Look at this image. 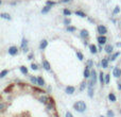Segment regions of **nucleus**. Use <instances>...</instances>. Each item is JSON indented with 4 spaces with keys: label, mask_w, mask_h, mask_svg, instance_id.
I'll return each mask as SVG.
<instances>
[{
    "label": "nucleus",
    "mask_w": 121,
    "mask_h": 117,
    "mask_svg": "<svg viewBox=\"0 0 121 117\" xmlns=\"http://www.w3.org/2000/svg\"><path fill=\"white\" fill-rule=\"evenodd\" d=\"M73 109L78 112V113H84V112L87 110V104H86L85 101H77V102L73 103Z\"/></svg>",
    "instance_id": "f257e3e1"
},
{
    "label": "nucleus",
    "mask_w": 121,
    "mask_h": 117,
    "mask_svg": "<svg viewBox=\"0 0 121 117\" xmlns=\"http://www.w3.org/2000/svg\"><path fill=\"white\" fill-rule=\"evenodd\" d=\"M94 85L95 84L92 83L91 81H89L88 82V97H89V98H94Z\"/></svg>",
    "instance_id": "f03ea898"
},
{
    "label": "nucleus",
    "mask_w": 121,
    "mask_h": 117,
    "mask_svg": "<svg viewBox=\"0 0 121 117\" xmlns=\"http://www.w3.org/2000/svg\"><path fill=\"white\" fill-rule=\"evenodd\" d=\"M50 100L51 99L49 98L48 96H46V95H43V96H40L39 98H38V101H39L40 103H43V104H45V105L48 104V103L50 102Z\"/></svg>",
    "instance_id": "7ed1b4c3"
},
{
    "label": "nucleus",
    "mask_w": 121,
    "mask_h": 117,
    "mask_svg": "<svg viewBox=\"0 0 121 117\" xmlns=\"http://www.w3.org/2000/svg\"><path fill=\"white\" fill-rule=\"evenodd\" d=\"M18 53V48L16 46H11L9 48V54L10 55H16Z\"/></svg>",
    "instance_id": "20e7f679"
},
{
    "label": "nucleus",
    "mask_w": 121,
    "mask_h": 117,
    "mask_svg": "<svg viewBox=\"0 0 121 117\" xmlns=\"http://www.w3.org/2000/svg\"><path fill=\"white\" fill-rule=\"evenodd\" d=\"M113 76L115 78H120L121 77V69L119 67H115L113 69Z\"/></svg>",
    "instance_id": "39448f33"
},
{
    "label": "nucleus",
    "mask_w": 121,
    "mask_h": 117,
    "mask_svg": "<svg viewBox=\"0 0 121 117\" xmlns=\"http://www.w3.org/2000/svg\"><path fill=\"white\" fill-rule=\"evenodd\" d=\"M106 32H107V29L104 27V26H102V25L98 26V33L100 34V35H104Z\"/></svg>",
    "instance_id": "423d86ee"
},
{
    "label": "nucleus",
    "mask_w": 121,
    "mask_h": 117,
    "mask_svg": "<svg viewBox=\"0 0 121 117\" xmlns=\"http://www.w3.org/2000/svg\"><path fill=\"white\" fill-rule=\"evenodd\" d=\"M97 78H98V76H97V72L95 69H92L91 70V76H90V81L92 82L94 84L97 83Z\"/></svg>",
    "instance_id": "0eeeda50"
},
{
    "label": "nucleus",
    "mask_w": 121,
    "mask_h": 117,
    "mask_svg": "<svg viewBox=\"0 0 121 117\" xmlns=\"http://www.w3.org/2000/svg\"><path fill=\"white\" fill-rule=\"evenodd\" d=\"M83 73H84V78H85V79H89L90 76H91V70H90V68H88V67L86 66Z\"/></svg>",
    "instance_id": "6e6552de"
},
{
    "label": "nucleus",
    "mask_w": 121,
    "mask_h": 117,
    "mask_svg": "<svg viewBox=\"0 0 121 117\" xmlns=\"http://www.w3.org/2000/svg\"><path fill=\"white\" fill-rule=\"evenodd\" d=\"M74 92H75L74 86H67V87L65 88V93H66V94H68V95L74 94Z\"/></svg>",
    "instance_id": "1a4fd4ad"
},
{
    "label": "nucleus",
    "mask_w": 121,
    "mask_h": 117,
    "mask_svg": "<svg viewBox=\"0 0 121 117\" xmlns=\"http://www.w3.org/2000/svg\"><path fill=\"white\" fill-rule=\"evenodd\" d=\"M43 67H44V69H46L47 71H50L51 70V65H50V63H49L47 60L43 61Z\"/></svg>",
    "instance_id": "9d476101"
},
{
    "label": "nucleus",
    "mask_w": 121,
    "mask_h": 117,
    "mask_svg": "<svg viewBox=\"0 0 121 117\" xmlns=\"http://www.w3.org/2000/svg\"><path fill=\"white\" fill-rule=\"evenodd\" d=\"M106 42H107V38L105 37L104 35H100L98 37V43L100 45H105V44H106Z\"/></svg>",
    "instance_id": "9b49d317"
},
{
    "label": "nucleus",
    "mask_w": 121,
    "mask_h": 117,
    "mask_svg": "<svg viewBox=\"0 0 121 117\" xmlns=\"http://www.w3.org/2000/svg\"><path fill=\"white\" fill-rule=\"evenodd\" d=\"M108 100L113 103H115L116 101H117V97H116V95L114 94V93H109L108 94Z\"/></svg>",
    "instance_id": "f8f14e48"
},
{
    "label": "nucleus",
    "mask_w": 121,
    "mask_h": 117,
    "mask_svg": "<svg viewBox=\"0 0 121 117\" xmlns=\"http://www.w3.org/2000/svg\"><path fill=\"white\" fill-rule=\"evenodd\" d=\"M104 50H105V52H106L107 54H111V53L113 52V50H114V47L112 46V45H106L105 48H104Z\"/></svg>",
    "instance_id": "ddd939ff"
},
{
    "label": "nucleus",
    "mask_w": 121,
    "mask_h": 117,
    "mask_svg": "<svg viewBox=\"0 0 121 117\" xmlns=\"http://www.w3.org/2000/svg\"><path fill=\"white\" fill-rule=\"evenodd\" d=\"M89 50H90V53H92V54H96L97 52H98V49H97V46L94 44L89 45Z\"/></svg>",
    "instance_id": "4468645a"
},
{
    "label": "nucleus",
    "mask_w": 121,
    "mask_h": 117,
    "mask_svg": "<svg viewBox=\"0 0 121 117\" xmlns=\"http://www.w3.org/2000/svg\"><path fill=\"white\" fill-rule=\"evenodd\" d=\"M46 108H47V110L48 111H53L54 110V102H53L52 100H50V102L48 103V104H46Z\"/></svg>",
    "instance_id": "2eb2a0df"
},
{
    "label": "nucleus",
    "mask_w": 121,
    "mask_h": 117,
    "mask_svg": "<svg viewBox=\"0 0 121 117\" xmlns=\"http://www.w3.org/2000/svg\"><path fill=\"white\" fill-rule=\"evenodd\" d=\"M99 81H100L101 84L105 83V75L103 73V71H101V72L99 73Z\"/></svg>",
    "instance_id": "dca6fc26"
},
{
    "label": "nucleus",
    "mask_w": 121,
    "mask_h": 117,
    "mask_svg": "<svg viewBox=\"0 0 121 117\" xmlns=\"http://www.w3.org/2000/svg\"><path fill=\"white\" fill-rule=\"evenodd\" d=\"M108 62H109L108 58H102V61H101V65H102L103 68H107V67H108Z\"/></svg>",
    "instance_id": "f3484780"
},
{
    "label": "nucleus",
    "mask_w": 121,
    "mask_h": 117,
    "mask_svg": "<svg viewBox=\"0 0 121 117\" xmlns=\"http://www.w3.org/2000/svg\"><path fill=\"white\" fill-rule=\"evenodd\" d=\"M48 46V42H47L46 40H43L42 42H40V45H39V49L40 50H44L46 47Z\"/></svg>",
    "instance_id": "a211bd4d"
},
{
    "label": "nucleus",
    "mask_w": 121,
    "mask_h": 117,
    "mask_svg": "<svg viewBox=\"0 0 121 117\" xmlns=\"http://www.w3.org/2000/svg\"><path fill=\"white\" fill-rule=\"evenodd\" d=\"M37 85L40 87L45 86V80L43 79V77H37Z\"/></svg>",
    "instance_id": "6ab92c4d"
},
{
    "label": "nucleus",
    "mask_w": 121,
    "mask_h": 117,
    "mask_svg": "<svg viewBox=\"0 0 121 117\" xmlns=\"http://www.w3.org/2000/svg\"><path fill=\"white\" fill-rule=\"evenodd\" d=\"M27 46H28V42H27V40H25V38H23L22 42H21V49H22L25 52L27 51Z\"/></svg>",
    "instance_id": "aec40b11"
},
{
    "label": "nucleus",
    "mask_w": 121,
    "mask_h": 117,
    "mask_svg": "<svg viewBox=\"0 0 121 117\" xmlns=\"http://www.w3.org/2000/svg\"><path fill=\"white\" fill-rule=\"evenodd\" d=\"M87 86H88V83H86L85 81H83V82L81 83V85H80V90H81V92H83V90H85Z\"/></svg>",
    "instance_id": "412c9836"
},
{
    "label": "nucleus",
    "mask_w": 121,
    "mask_h": 117,
    "mask_svg": "<svg viewBox=\"0 0 121 117\" xmlns=\"http://www.w3.org/2000/svg\"><path fill=\"white\" fill-rule=\"evenodd\" d=\"M30 81H31L32 84H34V85H37V78L34 77V76H31L30 77Z\"/></svg>",
    "instance_id": "4be33fe9"
},
{
    "label": "nucleus",
    "mask_w": 121,
    "mask_h": 117,
    "mask_svg": "<svg viewBox=\"0 0 121 117\" xmlns=\"http://www.w3.org/2000/svg\"><path fill=\"white\" fill-rule=\"evenodd\" d=\"M81 37H83V38L88 37V31L87 30H82L81 31Z\"/></svg>",
    "instance_id": "5701e85b"
},
{
    "label": "nucleus",
    "mask_w": 121,
    "mask_h": 117,
    "mask_svg": "<svg viewBox=\"0 0 121 117\" xmlns=\"http://www.w3.org/2000/svg\"><path fill=\"white\" fill-rule=\"evenodd\" d=\"M19 69H20V71H21L22 75H28V68L26 66H20Z\"/></svg>",
    "instance_id": "b1692460"
},
{
    "label": "nucleus",
    "mask_w": 121,
    "mask_h": 117,
    "mask_svg": "<svg viewBox=\"0 0 121 117\" xmlns=\"http://www.w3.org/2000/svg\"><path fill=\"white\" fill-rule=\"evenodd\" d=\"M106 117H115V112H114L113 110H107Z\"/></svg>",
    "instance_id": "393cba45"
},
{
    "label": "nucleus",
    "mask_w": 121,
    "mask_h": 117,
    "mask_svg": "<svg viewBox=\"0 0 121 117\" xmlns=\"http://www.w3.org/2000/svg\"><path fill=\"white\" fill-rule=\"evenodd\" d=\"M119 55H120V52H116V53H114V54L111 57V58H108V60L109 61H116V58L119 57Z\"/></svg>",
    "instance_id": "a878e982"
},
{
    "label": "nucleus",
    "mask_w": 121,
    "mask_h": 117,
    "mask_svg": "<svg viewBox=\"0 0 121 117\" xmlns=\"http://www.w3.org/2000/svg\"><path fill=\"white\" fill-rule=\"evenodd\" d=\"M8 73H9L8 69H4V70H2L1 72H0V78H1V79H2V78H4L6 75H8Z\"/></svg>",
    "instance_id": "bb28decb"
},
{
    "label": "nucleus",
    "mask_w": 121,
    "mask_h": 117,
    "mask_svg": "<svg viewBox=\"0 0 121 117\" xmlns=\"http://www.w3.org/2000/svg\"><path fill=\"white\" fill-rule=\"evenodd\" d=\"M86 66H87L88 68H92V67H94V62H92L91 60H88L87 62H86Z\"/></svg>",
    "instance_id": "cd10ccee"
},
{
    "label": "nucleus",
    "mask_w": 121,
    "mask_h": 117,
    "mask_svg": "<svg viewBox=\"0 0 121 117\" xmlns=\"http://www.w3.org/2000/svg\"><path fill=\"white\" fill-rule=\"evenodd\" d=\"M1 17H2L3 19H9V20L11 19V16H10L9 14H6V13H2V14H1Z\"/></svg>",
    "instance_id": "c85d7f7f"
},
{
    "label": "nucleus",
    "mask_w": 121,
    "mask_h": 117,
    "mask_svg": "<svg viewBox=\"0 0 121 117\" xmlns=\"http://www.w3.org/2000/svg\"><path fill=\"white\" fill-rule=\"evenodd\" d=\"M111 82V75H105V84H109Z\"/></svg>",
    "instance_id": "c756f323"
},
{
    "label": "nucleus",
    "mask_w": 121,
    "mask_h": 117,
    "mask_svg": "<svg viewBox=\"0 0 121 117\" xmlns=\"http://www.w3.org/2000/svg\"><path fill=\"white\" fill-rule=\"evenodd\" d=\"M77 57H78V58H79L80 61H83V58H84V57H83V54H82L80 51H78L77 52Z\"/></svg>",
    "instance_id": "7c9ffc66"
},
{
    "label": "nucleus",
    "mask_w": 121,
    "mask_h": 117,
    "mask_svg": "<svg viewBox=\"0 0 121 117\" xmlns=\"http://www.w3.org/2000/svg\"><path fill=\"white\" fill-rule=\"evenodd\" d=\"M51 9V6H49V5H47V6H45L44 9H43V11H42V13H47V12H49V10Z\"/></svg>",
    "instance_id": "2f4dec72"
},
{
    "label": "nucleus",
    "mask_w": 121,
    "mask_h": 117,
    "mask_svg": "<svg viewBox=\"0 0 121 117\" xmlns=\"http://www.w3.org/2000/svg\"><path fill=\"white\" fill-rule=\"evenodd\" d=\"M75 14L79 15L80 17H85V14H84L83 12H81V11H77V12H75Z\"/></svg>",
    "instance_id": "473e14b6"
},
{
    "label": "nucleus",
    "mask_w": 121,
    "mask_h": 117,
    "mask_svg": "<svg viewBox=\"0 0 121 117\" xmlns=\"http://www.w3.org/2000/svg\"><path fill=\"white\" fill-rule=\"evenodd\" d=\"M31 69H32V70H37V69H38V66H37L36 64H34V63H33V64H31Z\"/></svg>",
    "instance_id": "72a5a7b5"
},
{
    "label": "nucleus",
    "mask_w": 121,
    "mask_h": 117,
    "mask_svg": "<svg viewBox=\"0 0 121 117\" xmlns=\"http://www.w3.org/2000/svg\"><path fill=\"white\" fill-rule=\"evenodd\" d=\"M4 109H5V104H4V102H1L0 103V111L3 112Z\"/></svg>",
    "instance_id": "f704fd0d"
},
{
    "label": "nucleus",
    "mask_w": 121,
    "mask_h": 117,
    "mask_svg": "<svg viewBox=\"0 0 121 117\" xmlns=\"http://www.w3.org/2000/svg\"><path fill=\"white\" fill-rule=\"evenodd\" d=\"M65 117H74V116L72 115V113H71V112L67 111L66 113H65Z\"/></svg>",
    "instance_id": "c9c22d12"
},
{
    "label": "nucleus",
    "mask_w": 121,
    "mask_h": 117,
    "mask_svg": "<svg viewBox=\"0 0 121 117\" xmlns=\"http://www.w3.org/2000/svg\"><path fill=\"white\" fill-rule=\"evenodd\" d=\"M67 31H69V32H74V31H75V28H74V27H69V26H68V28H67Z\"/></svg>",
    "instance_id": "e433bc0d"
},
{
    "label": "nucleus",
    "mask_w": 121,
    "mask_h": 117,
    "mask_svg": "<svg viewBox=\"0 0 121 117\" xmlns=\"http://www.w3.org/2000/svg\"><path fill=\"white\" fill-rule=\"evenodd\" d=\"M120 12V9H119V6H116L115 8V10H114V14H118V13Z\"/></svg>",
    "instance_id": "4c0bfd02"
},
{
    "label": "nucleus",
    "mask_w": 121,
    "mask_h": 117,
    "mask_svg": "<svg viewBox=\"0 0 121 117\" xmlns=\"http://www.w3.org/2000/svg\"><path fill=\"white\" fill-rule=\"evenodd\" d=\"M64 14L68 16V15H70V14H71V12H70L69 10H67V9H65V10H64Z\"/></svg>",
    "instance_id": "58836bf2"
},
{
    "label": "nucleus",
    "mask_w": 121,
    "mask_h": 117,
    "mask_svg": "<svg viewBox=\"0 0 121 117\" xmlns=\"http://www.w3.org/2000/svg\"><path fill=\"white\" fill-rule=\"evenodd\" d=\"M64 22H65V23H66V25H68V26H69V23H70V22H71V21H70V19L66 18V19H65V20H64Z\"/></svg>",
    "instance_id": "ea45409f"
},
{
    "label": "nucleus",
    "mask_w": 121,
    "mask_h": 117,
    "mask_svg": "<svg viewBox=\"0 0 121 117\" xmlns=\"http://www.w3.org/2000/svg\"><path fill=\"white\" fill-rule=\"evenodd\" d=\"M47 5H49V6H50V5H54V2H53V1H47Z\"/></svg>",
    "instance_id": "a19ab883"
},
{
    "label": "nucleus",
    "mask_w": 121,
    "mask_h": 117,
    "mask_svg": "<svg viewBox=\"0 0 121 117\" xmlns=\"http://www.w3.org/2000/svg\"><path fill=\"white\" fill-rule=\"evenodd\" d=\"M117 88L121 90V82H117Z\"/></svg>",
    "instance_id": "79ce46f5"
},
{
    "label": "nucleus",
    "mask_w": 121,
    "mask_h": 117,
    "mask_svg": "<svg viewBox=\"0 0 121 117\" xmlns=\"http://www.w3.org/2000/svg\"><path fill=\"white\" fill-rule=\"evenodd\" d=\"M68 1H70V0H60L62 3H66V2H68Z\"/></svg>",
    "instance_id": "37998d69"
},
{
    "label": "nucleus",
    "mask_w": 121,
    "mask_h": 117,
    "mask_svg": "<svg viewBox=\"0 0 121 117\" xmlns=\"http://www.w3.org/2000/svg\"><path fill=\"white\" fill-rule=\"evenodd\" d=\"M32 58H33V54H30V55H29V60H31Z\"/></svg>",
    "instance_id": "c03bdc74"
},
{
    "label": "nucleus",
    "mask_w": 121,
    "mask_h": 117,
    "mask_svg": "<svg viewBox=\"0 0 121 117\" xmlns=\"http://www.w3.org/2000/svg\"><path fill=\"white\" fill-rule=\"evenodd\" d=\"M99 117H104V116H103V115H100V116H99Z\"/></svg>",
    "instance_id": "a18cd8bd"
},
{
    "label": "nucleus",
    "mask_w": 121,
    "mask_h": 117,
    "mask_svg": "<svg viewBox=\"0 0 121 117\" xmlns=\"http://www.w3.org/2000/svg\"><path fill=\"white\" fill-rule=\"evenodd\" d=\"M120 113H121V111H120Z\"/></svg>",
    "instance_id": "49530a36"
}]
</instances>
